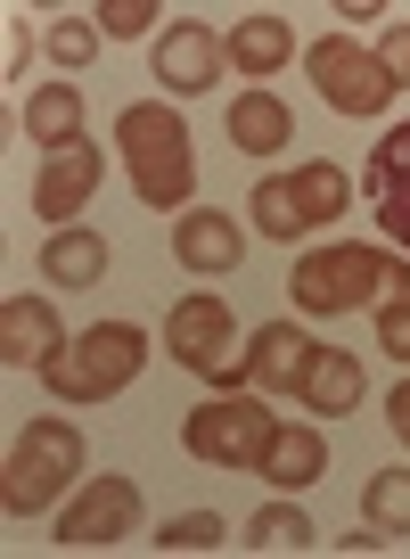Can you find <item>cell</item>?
I'll return each mask as SVG.
<instances>
[{
	"label": "cell",
	"instance_id": "6da1fadb",
	"mask_svg": "<svg viewBox=\"0 0 410 559\" xmlns=\"http://www.w3.org/2000/svg\"><path fill=\"white\" fill-rule=\"evenodd\" d=\"M116 148H123V174H132L140 206L189 214V198H197V157H189V123H181V107L132 99V107L116 116Z\"/></svg>",
	"mask_w": 410,
	"mask_h": 559
},
{
	"label": "cell",
	"instance_id": "7a4b0ae2",
	"mask_svg": "<svg viewBox=\"0 0 410 559\" xmlns=\"http://www.w3.org/2000/svg\"><path fill=\"white\" fill-rule=\"evenodd\" d=\"M288 297L304 305V313H361V305H386V297H410V255H377V247H312V255H296L288 272Z\"/></svg>",
	"mask_w": 410,
	"mask_h": 559
},
{
	"label": "cell",
	"instance_id": "3957f363",
	"mask_svg": "<svg viewBox=\"0 0 410 559\" xmlns=\"http://www.w3.org/2000/svg\"><path fill=\"white\" fill-rule=\"evenodd\" d=\"M67 486H83V428L58 412L25 419L17 444H9V469H0V510L9 519H41Z\"/></svg>",
	"mask_w": 410,
	"mask_h": 559
},
{
	"label": "cell",
	"instance_id": "277c9868",
	"mask_svg": "<svg viewBox=\"0 0 410 559\" xmlns=\"http://www.w3.org/2000/svg\"><path fill=\"white\" fill-rule=\"evenodd\" d=\"M140 362H148V330H132V321H91L83 337H67V346L50 354V395L58 403H116L123 386L140 379Z\"/></svg>",
	"mask_w": 410,
	"mask_h": 559
},
{
	"label": "cell",
	"instance_id": "5b68a950",
	"mask_svg": "<svg viewBox=\"0 0 410 559\" xmlns=\"http://www.w3.org/2000/svg\"><path fill=\"white\" fill-rule=\"evenodd\" d=\"M230 337H239V321H230V305L214 288H197V297H181L165 313V354L181 370H197V379H214V386L246 379V354H230Z\"/></svg>",
	"mask_w": 410,
	"mask_h": 559
},
{
	"label": "cell",
	"instance_id": "8992f818",
	"mask_svg": "<svg viewBox=\"0 0 410 559\" xmlns=\"http://www.w3.org/2000/svg\"><path fill=\"white\" fill-rule=\"evenodd\" d=\"M272 428L279 419L263 412V403L214 395V403H197V412L181 419V444H189V461H214V469H255L263 444H272Z\"/></svg>",
	"mask_w": 410,
	"mask_h": 559
},
{
	"label": "cell",
	"instance_id": "52a82bcc",
	"mask_svg": "<svg viewBox=\"0 0 410 559\" xmlns=\"http://www.w3.org/2000/svg\"><path fill=\"white\" fill-rule=\"evenodd\" d=\"M304 74H312V91H321L337 116H377V107H394V74L377 67V50H353L345 34L312 41V50H304Z\"/></svg>",
	"mask_w": 410,
	"mask_h": 559
},
{
	"label": "cell",
	"instance_id": "ba28073f",
	"mask_svg": "<svg viewBox=\"0 0 410 559\" xmlns=\"http://www.w3.org/2000/svg\"><path fill=\"white\" fill-rule=\"evenodd\" d=\"M132 526H140V486L132 477H83V493L58 510V543H67V551H107V543H123Z\"/></svg>",
	"mask_w": 410,
	"mask_h": 559
},
{
	"label": "cell",
	"instance_id": "9c48e42d",
	"mask_svg": "<svg viewBox=\"0 0 410 559\" xmlns=\"http://www.w3.org/2000/svg\"><path fill=\"white\" fill-rule=\"evenodd\" d=\"M361 198H370L377 230L410 255V123H394V132L370 148V165H361Z\"/></svg>",
	"mask_w": 410,
	"mask_h": 559
},
{
	"label": "cell",
	"instance_id": "30bf717a",
	"mask_svg": "<svg viewBox=\"0 0 410 559\" xmlns=\"http://www.w3.org/2000/svg\"><path fill=\"white\" fill-rule=\"evenodd\" d=\"M99 181H107V148H91V140H74V148H50V165H41V181H34V214L67 230L74 214L99 198Z\"/></svg>",
	"mask_w": 410,
	"mask_h": 559
},
{
	"label": "cell",
	"instance_id": "8fae6325",
	"mask_svg": "<svg viewBox=\"0 0 410 559\" xmlns=\"http://www.w3.org/2000/svg\"><path fill=\"white\" fill-rule=\"evenodd\" d=\"M222 67H230V58H222V41H214V25L181 17V25H165V34H156V83H165L172 99L214 91V74H222Z\"/></svg>",
	"mask_w": 410,
	"mask_h": 559
},
{
	"label": "cell",
	"instance_id": "7c38bea8",
	"mask_svg": "<svg viewBox=\"0 0 410 559\" xmlns=\"http://www.w3.org/2000/svg\"><path fill=\"white\" fill-rule=\"evenodd\" d=\"M172 255H181V272H197V280H214V272H239V255H246V230L230 223L222 206H189V214H172Z\"/></svg>",
	"mask_w": 410,
	"mask_h": 559
},
{
	"label": "cell",
	"instance_id": "4fadbf2b",
	"mask_svg": "<svg viewBox=\"0 0 410 559\" xmlns=\"http://www.w3.org/2000/svg\"><path fill=\"white\" fill-rule=\"evenodd\" d=\"M58 346H67V330H58L50 297H9L0 305V362L9 370H50Z\"/></svg>",
	"mask_w": 410,
	"mask_h": 559
},
{
	"label": "cell",
	"instance_id": "5bb4252c",
	"mask_svg": "<svg viewBox=\"0 0 410 559\" xmlns=\"http://www.w3.org/2000/svg\"><path fill=\"white\" fill-rule=\"evenodd\" d=\"M312 354H321V337H304V330H288V321H263L255 337H246V379L255 386H304V370H312Z\"/></svg>",
	"mask_w": 410,
	"mask_h": 559
},
{
	"label": "cell",
	"instance_id": "9a60e30c",
	"mask_svg": "<svg viewBox=\"0 0 410 559\" xmlns=\"http://www.w3.org/2000/svg\"><path fill=\"white\" fill-rule=\"evenodd\" d=\"M222 132H230V148H246V157H272V148L296 140V116H288L279 91H239V99L222 107Z\"/></svg>",
	"mask_w": 410,
	"mask_h": 559
},
{
	"label": "cell",
	"instance_id": "2e32d148",
	"mask_svg": "<svg viewBox=\"0 0 410 559\" xmlns=\"http://www.w3.org/2000/svg\"><path fill=\"white\" fill-rule=\"evenodd\" d=\"M263 477H272L279 493H304L312 477L328 469V444H321V428H312V419H279L272 428V444H263V461H255Z\"/></svg>",
	"mask_w": 410,
	"mask_h": 559
},
{
	"label": "cell",
	"instance_id": "e0dca14e",
	"mask_svg": "<svg viewBox=\"0 0 410 559\" xmlns=\"http://www.w3.org/2000/svg\"><path fill=\"white\" fill-rule=\"evenodd\" d=\"M288 50H296V34H288V17H239L222 34V58L239 74H255V83H272L279 67H288Z\"/></svg>",
	"mask_w": 410,
	"mask_h": 559
},
{
	"label": "cell",
	"instance_id": "ac0fdd59",
	"mask_svg": "<svg viewBox=\"0 0 410 559\" xmlns=\"http://www.w3.org/2000/svg\"><path fill=\"white\" fill-rule=\"evenodd\" d=\"M41 280H58V288H99L107 280V239L99 230H50L41 239Z\"/></svg>",
	"mask_w": 410,
	"mask_h": 559
},
{
	"label": "cell",
	"instance_id": "d6986e66",
	"mask_svg": "<svg viewBox=\"0 0 410 559\" xmlns=\"http://www.w3.org/2000/svg\"><path fill=\"white\" fill-rule=\"evenodd\" d=\"M25 132H34L41 157H50V148H74V140H91L83 132V91H74V83H41L34 99H25Z\"/></svg>",
	"mask_w": 410,
	"mask_h": 559
},
{
	"label": "cell",
	"instance_id": "ffe728a7",
	"mask_svg": "<svg viewBox=\"0 0 410 559\" xmlns=\"http://www.w3.org/2000/svg\"><path fill=\"white\" fill-rule=\"evenodd\" d=\"M296 395H304V412H321V419L353 412V403H361V362H353L345 346H321V354H312V370H304V386H296Z\"/></svg>",
	"mask_w": 410,
	"mask_h": 559
},
{
	"label": "cell",
	"instance_id": "44dd1931",
	"mask_svg": "<svg viewBox=\"0 0 410 559\" xmlns=\"http://www.w3.org/2000/svg\"><path fill=\"white\" fill-rule=\"evenodd\" d=\"M255 223L272 230V239H304V230H312L304 198H296V174H263L255 181Z\"/></svg>",
	"mask_w": 410,
	"mask_h": 559
},
{
	"label": "cell",
	"instance_id": "7402d4cb",
	"mask_svg": "<svg viewBox=\"0 0 410 559\" xmlns=\"http://www.w3.org/2000/svg\"><path fill=\"white\" fill-rule=\"evenodd\" d=\"M361 510H370L377 535H410V469H377L361 486Z\"/></svg>",
	"mask_w": 410,
	"mask_h": 559
},
{
	"label": "cell",
	"instance_id": "603a6c76",
	"mask_svg": "<svg viewBox=\"0 0 410 559\" xmlns=\"http://www.w3.org/2000/svg\"><path fill=\"white\" fill-rule=\"evenodd\" d=\"M246 543H255V551H312V519L296 502H263L255 526H246Z\"/></svg>",
	"mask_w": 410,
	"mask_h": 559
},
{
	"label": "cell",
	"instance_id": "cb8c5ba5",
	"mask_svg": "<svg viewBox=\"0 0 410 559\" xmlns=\"http://www.w3.org/2000/svg\"><path fill=\"white\" fill-rule=\"evenodd\" d=\"M296 198H304V214H312V230L328 223V214H345V174L328 157H312V165H296Z\"/></svg>",
	"mask_w": 410,
	"mask_h": 559
},
{
	"label": "cell",
	"instance_id": "d4e9b609",
	"mask_svg": "<svg viewBox=\"0 0 410 559\" xmlns=\"http://www.w3.org/2000/svg\"><path fill=\"white\" fill-rule=\"evenodd\" d=\"M41 50H50L67 74H83L91 58H99V17H58L50 34H41Z\"/></svg>",
	"mask_w": 410,
	"mask_h": 559
},
{
	"label": "cell",
	"instance_id": "484cf974",
	"mask_svg": "<svg viewBox=\"0 0 410 559\" xmlns=\"http://www.w3.org/2000/svg\"><path fill=\"white\" fill-rule=\"evenodd\" d=\"M222 543V519L214 510H181V519L156 526V551H214Z\"/></svg>",
	"mask_w": 410,
	"mask_h": 559
},
{
	"label": "cell",
	"instance_id": "4316f807",
	"mask_svg": "<svg viewBox=\"0 0 410 559\" xmlns=\"http://www.w3.org/2000/svg\"><path fill=\"white\" fill-rule=\"evenodd\" d=\"M91 17H99L107 41H140V34H148V17H156V0H99Z\"/></svg>",
	"mask_w": 410,
	"mask_h": 559
},
{
	"label": "cell",
	"instance_id": "83f0119b",
	"mask_svg": "<svg viewBox=\"0 0 410 559\" xmlns=\"http://www.w3.org/2000/svg\"><path fill=\"white\" fill-rule=\"evenodd\" d=\"M377 354L410 362V297H386V305H377Z\"/></svg>",
	"mask_w": 410,
	"mask_h": 559
},
{
	"label": "cell",
	"instance_id": "f1b7e54d",
	"mask_svg": "<svg viewBox=\"0 0 410 559\" xmlns=\"http://www.w3.org/2000/svg\"><path fill=\"white\" fill-rule=\"evenodd\" d=\"M377 67L394 74V91L410 83V17H402V25H386V41H377Z\"/></svg>",
	"mask_w": 410,
	"mask_h": 559
},
{
	"label": "cell",
	"instance_id": "f546056e",
	"mask_svg": "<svg viewBox=\"0 0 410 559\" xmlns=\"http://www.w3.org/2000/svg\"><path fill=\"white\" fill-rule=\"evenodd\" d=\"M386 419H394V437L410 444V379H402V386H394V395H386Z\"/></svg>",
	"mask_w": 410,
	"mask_h": 559
},
{
	"label": "cell",
	"instance_id": "4dcf8cb0",
	"mask_svg": "<svg viewBox=\"0 0 410 559\" xmlns=\"http://www.w3.org/2000/svg\"><path fill=\"white\" fill-rule=\"evenodd\" d=\"M25 58H34V34H25V25H9V83L25 74Z\"/></svg>",
	"mask_w": 410,
	"mask_h": 559
}]
</instances>
